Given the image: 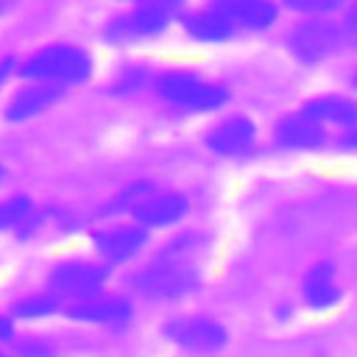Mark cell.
Here are the masks:
<instances>
[{"label":"cell","mask_w":357,"mask_h":357,"mask_svg":"<svg viewBox=\"0 0 357 357\" xmlns=\"http://www.w3.org/2000/svg\"><path fill=\"white\" fill-rule=\"evenodd\" d=\"M25 78L39 84H78L86 81L92 73V61L81 47L73 45H50L39 53H33L22 70Z\"/></svg>","instance_id":"1"},{"label":"cell","mask_w":357,"mask_h":357,"mask_svg":"<svg viewBox=\"0 0 357 357\" xmlns=\"http://www.w3.org/2000/svg\"><path fill=\"white\" fill-rule=\"evenodd\" d=\"M156 92L181 109H192V112H215L229 100L226 86L204 81L192 73H165L156 81Z\"/></svg>","instance_id":"2"},{"label":"cell","mask_w":357,"mask_h":357,"mask_svg":"<svg viewBox=\"0 0 357 357\" xmlns=\"http://www.w3.org/2000/svg\"><path fill=\"white\" fill-rule=\"evenodd\" d=\"M134 290L145 298L153 301H170L178 298L190 290L198 287V273L195 268H190L187 262H167V259H156L151 268L139 271L131 279Z\"/></svg>","instance_id":"3"},{"label":"cell","mask_w":357,"mask_h":357,"mask_svg":"<svg viewBox=\"0 0 357 357\" xmlns=\"http://www.w3.org/2000/svg\"><path fill=\"white\" fill-rule=\"evenodd\" d=\"M103 284H106V268L84 259L59 262L56 268H50V276H47V287L53 296L81 298V301L92 298Z\"/></svg>","instance_id":"4"},{"label":"cell","mask_w":357,"mask_h":357,"mask_svg":"<svg viewBox=\"0 0 357 357\" xmlns=\"http://www.w3.org/2000/svg\"><path fill=\"white\" fill-rule=\"evenodd\" d=\"M340 47V28L335 22H324V20H312L304 25H296V31L290 33V50L296 59L315 64L329 59L335 50Z\"/></svg>","instance_id":"5"},{"label":"cell","mask_w":357,"mask_h":357,"mask_svg":"<svg viewBox=\"0 0 357 357\" xmlns=\"http://www.w3.org/2000/svg\"><path fill=\"white\" fill-rule=\"evenodd\" d=\"M165 337L187 351H218L226 346V329L212 318H176L165 326Z\"/></svg>","instance_id":"6"},{"label":"cell","mask_w":357,"mask_h":357,"mask_svg":"<svg viewBox=\"0 0 357 357\" xmlns=\"http://www.w3.org/2000/svg\"><path fill=\"white\" fill-rule=\"evenodd\" d=\"M254 126L245 117H226L206 131V148L220 156H245L254 145Z\"/></svg>","instance_id":"7"},{"label":"cell","mask_w":357,"mask_h":357,"mask_svg":"<svg viewBox=\"0 0 357 357\" xmlns=\"http://www.w3.org/2000/svg\"><path fill=\"white\" fill-rule=\"evenodd\" d=\"M134 220L139 226H173L187 215V198L178 192H151L134 209Z\"/></svg>","instance_id":"8"},{"label":"cell","mask_w":357,"mask_h":357,"mask_svg":"<svg viewBox=\"0 0 357 357\" xmlns=\"http://www.w3.org/2000/svg\"><path fill=\"white\" fill-rule=\"evenodd\" d=\"M148 243V231L145 226H112L95 234V248L112 259V262H126L131 257H137L142 251V245Z\"/></svg>","instance_id":"9"},{"label":"cell","mask_w":357,"mask_h":357,"mask_svg":"<svg viewBox=\"0 0 357 357\" xmlns=\"http://www.w3.org/2000/svg\"><path fill=\"white\" fill-rule=\"evenodd\" d=\"M324 139H326L324 123L312 120L307 112H301V114H287V117L276 126V142H279L282 148L307 151V148H318Z\"/></svg>","instance_id":"10"},{"label":"cell","mask_w":357,"mask_h":357,"mask_svg":"<svg viewBox=\"0 0 357 357\" xmlns=\"http://www.w3.org/2000/svg\"><path fill=\"white\" fill-rule=\"evenodd\" d=\"M215 8L237 28L262 31L276 20V6L271 0H215Z\"/></svg>","instance_id":"11"},{"label":"cell","mask_w":357,"mask_h":357,"mask_svg":"<svg viewBox=\"0 0 357 357\" xmlns=\"http://www.w3.org/2000/svg\"><path fill=\"white\" fill-rule=\"evenodd\" d=\"M181 0H145L123 25V33H131V36H153L159 33L170 20L173 14L178 11Z\"/></svg>","instance_id":"12"},{"label":"cell","mask_w":357,"mask_h":357,"mask_svg":"<svg viewBox=\"0 0 357 357\" xmlns=\"http://www.w3.org/2000/svg\"><path fill=\"white\" fill-rule=\"evenodd\" d=\"M131 301L128 298H86L81 304H75L70 310L73 321H84V324H126L131 318Z\"/></svg>","instance_id":"13"},{"label":"cell","mask_w":357,"mask_h":357,"mask_svg":"<svg viewBox=\"0 0 357 357\" xmlns=\"http://www.w3.org/2000/svg\"><path fill=\"white\" fill-rule=\"evenodd\" d=\"M301 293H304V301L315 310H326L332 304L340 301V290L335 284V268L329 262H318L312 265L307 273H304V282H301Z\"/></svg>","instance_id":"14"},{"label":"cell","mask_w":357,"mask_h":357,"mask_svg":"<svg viewBox=\"0 0 357 357\" xmlns=\"http://www.w3.org/2000/svg\"><path fill=\"white\" fill-rule=\"evenodd\" d=\"M61 98V89L56 84H33L28 89H20L14 95V100L6 106V117L8 120H28L42 114L45 109H50L56 100Z\"/></svg>","instance_id":"15"},{"label":"cell","mask_w":357,"mask_h":357,"mask_svg":"<svg viewBox=\"0 0 357 357\" xmlns=\"http://www.w3.org/2000/svg\"><path fill=\"white\" fill-rule=\"evenodd\" d=\"M184 28H187L190 36H195V39H201V42H223V39H229V36L234 33V25H231L215 6L206 8V11L190 14V17L184 20Z\"/></svg>","instance_id":"16"},{"label":"cell","mask_w":357,"mask_h":357,"mask_svg":"<svg viewBox=\"0 0 357 357\" xmlns=\"http://www.w3.org/2000/svg\"><path fill=\"white\" fill-rule=\"evenodd\" d=\"M304 112L318 120V123H332V126H357V103L337 98V95H326V98H315L304 106Z\"/></svg>","instance_id":"17"},{"label":"cell","mask_w":357,"mask_h":357,"mask_svg":"<svg viewBox=\"0 0 357 357\" xmlns=\"http://www.w3.org/2000/svg\"><path fill=\"white\" fill-rule=\"evenodd\" d=\"M59 310V298L50 293V296H25V298H20L14 307H11V312L17 315V318H22V321H36V318H47V315H53Z\"/></svg>","instance_id":"18"},{"label":"cell","mask_w":357,"mask_h":357,"mask_svg":"<svg viewBox=\"0 0 357 357\" xmlns=\"http://www.w3.org/2000/svg\"><path fill=\"white\" fill-rule=\"evenodd\" d=\"M33 212V204L25 198V195H14L8 201L0 204V231H8V229H20L28 223Z\"/></svg>","instance_id":"19"},{"label":"cell","mask_w":357,"mask_h":357,"mask_svg":"<svg viewBox=\"0 0 357 357\" xmlns=\"http://www.w3.org/2000/svg\"><path fill=\"white\" fill-rule=\"evenodd\" d=\"M284 3L301 14H329L343 6V0H284Z\"/></svg>","instance_id":"20"},{"label":"cell","mask_w":357,"mask_h":357,"mask_svg":"<svg viewBox=\"0 0 357 357\" xmlns=\"http://www.w3.org/2000/svg\"><path fill=\"white\" fill-rule=\"evenodd\" d=\"M17 351H20L22 357H50V354H53V349H50L45 340H36V337L20 340V343H17Z\"/></svg>","instance_id":"21"},{"label":"cell","mask_w":357,"mask_h":357,"mask_svg":"<svg viewBox=\"0 0 357 357\" xmlns=\"http://www.w3.org/2000/svg\"><path fill=\"white\" fill-rule=\"evenodd\" d=\"M11 337H14V324H11V318L0 315V343H6Z\"/></svg>","instance_id":"22"},{"label":"cell","mask_w":357,"mask_h":357,"mask_svg":"<svg viewBox=\"0 0 357 357\" xmlns=\"http://www.w3.org/2000/svg\"><path fill=\"white\" fill-rule=\"evenodd\" d=\"M340 148H346V151H357V128L340 137Z\"/></svg>","instance_id":"23"},{"label":"cell","mask_w":357,"mask_h":357,"mask_svg":"<svg viewBox=\"0 0 357 357\" xmlns=\"http://www.w3.org/2000/svg\"><path fill=\"white\" fill-rule=\"evenodd\" d=\"M3 176H6V170H3V167H0V181H3Z\"/></svg>","instance_id":"24"},{"label":"cell","mask_w":357,"mask_h":357,"mask_svg":"<svg viewBox=\"0 0 357 357\" xmlns=\"http://www.w3.org/2000/svg\"><path fill=\"white\" fill-rule=\"evenodd\" d=\"M0 357H8V354H3V351H0Z\"/></svg>","instance_id":"25"}]
</instances>
